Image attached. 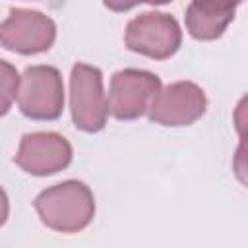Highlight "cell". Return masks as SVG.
Returning a JSON list of instances; mask_svg holds the SVG:
<instances>
[{
	"label": "cell",
	"instance_id": "cell-5",
	"mask_svg": "<svg viewBox=\"0 0 248 248\" xmlns=\"http://www.w3.org/2000/svg\"><path fill=\"white\" fill-rule=\"evenodd\" d=\"M161 89V79L157 74L140 70V68H124L112 74L107 108L116 120H136L143 116Z\"/></svg>",
	"mask_w": 248,
	"mask_h": 248
},
{
	"label": "cell",
	"instance_id": "cell-4",
	"mask_svg": "<svg viewBox=\"0 0 248 248\" xmlns=\"http://www.w3.org/2000/svg\"><path fill=\"white\" fill-rule=\"evenodd\" d=\"M128 50L153 60L170 58L182 45V29L178 21L163 12H143L128 21L124 31Z\"/></svg>",
	"mask_w": 248,
	"mask_h": 248
},
{
	"label": "cell",
	"instance_id": "cell-10",
	"mask_svg": "<svg viewBox=\"0 0 248 248\" xmlns=\"http://www.w3.org/2000/svg\"><path fill=\"white\" fill-rule=\"evenodd\" d=\"M19 85V74L14 64L0 58V116L8 114L12 103L16 101Z\"/></svg>",
	"mask_w": 248,
	"mask_h": 248
},
{
	"label": "cell",
	"instance_id": "cell-11",
	"mask_svg": "<svg viewBox=\"0 0 248 248\" xmlns=\"http://www.w3.org/2000/svg\"><path fill=\"white\" fill-rule=\"evenodd\" d=\"M172 0H103V4L112 12H128L138 4H151V6H163Z\"/></svg>",
	"mask_w": 248,
	"mask_h": 248
},
{
	"label": "cell",
	"instance_id": "cell-1",
	"mask_svg": "<svg viewBox=\"0 0 248 248\" xmlns=\"http://www.w3.org/2000/svg\"><path fill=\"white\" fill-rule=\"evenodd\" d=\"M35 209L43 225L56 232H79L95 217V198L81 180H64L43 190L35 198Z\"/></svg>",
	"mask_w": 248,
	"mask_h": 248
},
{
	"label": "cell",
	"instance_id": "cell-3",
	"mask_svg": "<svg viewBox=\"0 0 248 248\" xmlns=\"http://www.w3.org/2000/svg\"><path fill=\"white\" fill-rule=\"evenodd\" d=\"M70 112L74 126L85 134L101 132L107 126V95L103 74L91 64L78 62L70 72Z\"/></svg>",
	"mask_w": 248,
	"mask_h": 248
},
{
	"label": "cell",
	"instance_id": "cell-12",
	"mask_svg": "<svg viewBox=\"0 0 248 248\" xmlns=\"http://www.w3.org/2000/svg\"><path fill=\"white\" fill-rule=\"evenodd\" d=\"M8 215H10V200H8V194L4 192V188L0 186V227L8 221Z\"/></svg>",
	"mask_w": 248,
	"mask_h": 248
},
{
	"label": "cell",
	"instance_id": "cell-7",
	"mask_svg": "<svg viewBox=\"0 0 248 248\" xmlns=\"http://www.w3.org/2000/svg\"><path fill=\"white\" fill-rule=\"evenodd\" d=\"M207 99L194 81H174L157 91L147 116L161 126H190L205 114Z\"/></svg>",
	"mask_w": 248,
	"mask_h": 248
},
{
	"label": "cell",
	"instance_id": "cell-2",
	"mask_svg": "<svg viewBox=\"0 0 248 248\" xmlns=\"http://www.w3.org/2000/svg\"><path fill=\"white\" fill-rule=\"evenodd\" d=\"M17 107L31 120H56L64 110L62 74L54 66L37 64L25 68L17 85Z\"/></svg>",
	"mask_w": 248,
	"mask_h": 248
},
{
	"label": "cell",
	"instance_id": "cell-8",
	"mask_svg": "<svg viewBox=\"0 0 248 248\" xmlns=\"http://www.w3.org/2000/svg\"><path fill=\"white\" fill-rule=\"evenodd\" d=\"M74 157L70 141L56 132H31L19 141L16 165L31 176H50L70 167Z\"/></svg>",
	"mask_w": 248,
	"mask_h": 248
},
{
	"label": "cell",
	"instance_id": "cell-9",
	"mask_svg": "<svg viewBox=\"0 0 248 248\" xmlns=\"http://www.w3.org/2000/svg\"><path fill=\"white\" fill-rule=\"evenodd\" d=\"M242 0H192L186 8V31L196 41H215L232 23Z\"/></svg>",
	"mask_w": 248,
	"mask_h": 248
},
{
	"label": "cell",
	"instance_id": "cell-6",
	"mask_svg": "<svg viewBox=\"0 0 248 248\" xmlns=\"http://www.w3.org/2000/svg\"><path fill=\"white\" fill-rule=\"evenodd\" d=\"M56 41V23L37 10L12 8L0 23V46L17 54L46 52Z\"/></svg>",
	"mask_w": 248,
	"mask_h": 248
}]
</instances>
